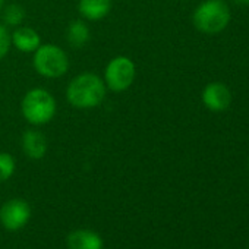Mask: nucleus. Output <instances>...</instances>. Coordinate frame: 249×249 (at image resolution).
<instances>
[{"label":"nucleus","mask_w":249,"mask_h":249,"mask_svg":"<svg viewBox=\"0 0 249 249\" xmlns=\"http://www.w3.org/2000/svg\"><path fill=\"white\" fill-rule=\"evenodd\" d=\"M107 94L104 79L92 72H82L76 75L66 87L68 103L79 110H89L98 107Z\"/></svg>","instance_id":"f257e3e1"},{"label":"nucleus","mask_w":249,"mask_h":249,"mask_svg":"<svg viewBox=\"0 0 249 249\" xmlns=\"http://www.w3.org/2000/svg\"><path fill=\"white\" fill-rule=\"evenodd\" d=\"M57 104L53 94L44 88L30 89L21 101V113L24 119L34 126H43L56 116Z\"/></svg>","instance_id":"f03ea898"},{"label":"nucleus","mask_w":249,"mask_h":249,"mask_svg":"<svg viewBox=\"0 0 249 249\" xmlns=\"http://www.w3.org/2000/svg\"><path fill=\"white\" fill-rule=\"evenodd\" d=\"M230 18V9L224 0H205L194 11L192 22L198 31L214 36L226 30Z\"/></svg>","instance_id":"7ed1b4c3"},{"label":"nucleus","mask_w":249,"mask_h":249,"mask_svg":"<svg viewBox=\"0 0 249 249\" xmlns=\"http://www.w3.org/2000/svg\"><path fill=\"white\" fill-rule=\"evenodd\" d=\"M36 72L47 79H57L69 71V57L57 44H41L33 56Z\"/></svg>","instance_id":"20e7f679"},{"label":"nucleus","mask_w":249,"mask_h":249,"mask_svg":"<svg viewBox=\"0 0 249 249\" xmlns=\"http://www.w3.org/2000/svg\"><path fill=\"white\" fill-rule=\"evenodd\" d=\"M137 76V66L128 56L113 57L104 69V84L113 92H123L132 87Z\"/></svg>","instance_id":"39448f33"},{"label":"nucleus","mask_w":249,"mask_h":249,"mask_svg":"<svg viewBox=\"0 0 249 249\" xmlns=\"http://www.w3.org/2000/svg\"><path fill=\"white\" fill-rule=\"evenodd\" d=\"M31 218L30 204L24 199H9L0 208V223L9 231L22 229Z\"/></svg>","instance_id":"423d86ee"},{"label":"nucleus","mask_w":249,"mask_h":249,"mask_svg":"<svg viewBox=\"0 0 249 249\" xmlns=\"http://www.w3.org/2000/svg\"><path fill=\"white\" fill-rule=\"evenodd\" d=\"M201 98L208 110L220 113L229 108L231 103V92L223 82H211L202 89Z\"/></svg>","instance_id":"0eeeda50"},{"label":"nucleus","mask_w":249,"mask_h":249,"mask_svg":"<svg viewBox=\"0 0 249 249\" xmlns=\"http://www.w3.org/2000/svg\"><path fill=\"white\" fill-rule=\"evenodd\" d=\"M21 147L27 157L31 160H41L49 150V141L46 135L38 129H27L21 138Z\"/></svg>","instance_id":"6e6552de"},{"label":"nucleus","mask_w":249,"mask_h":249,"mask_svg":"<svg viewBox=\"0 0 249 249\" xmlns=\"http://www.w3.org/2000/svg\"><path fill=\"white\" fill-rule=\"evenodd\" d=\"M12 44L21 53H34L41 46V37L34 28L21 25L12 33Z\"/></svg>","instance_id":"1a4fd4ad"},{"label":"nucleus","mask_w":249,"mask_h":249,"mask_svg":"<svg viewBox=\"0 0 249 249\" xmlns=\"http://www.w3.org/2000/svg\"><path fill=\"white\" fill-rule=\"evenodd\" d=\"M66 242L69 249H104L101 236L87 229H78L72 231Z\"/></svg>","instance_id":"9d476101"},{"label":"nucleus","mask_w":249,"mask_h":249,"mask_svg":"<svg viewBox=\"0 0 249 249\" xmlns=\"http://www.w3.org/2000/svg\"><path fill=\"white\" fill-rule=\"evenodd\" d=\"M111 0H79L78 11L87 21H101L111 11Z\"/></svg>","instance_id":"9b49d317"},{"label":"nucleus","mask_w":249,"mask_h":249,"mask_svg":"<svg viewBox=\"0 0 249 249\" xmlns=\"http://www.w3.org/2000/svg\"><path fill=\"white\" fill-rule=\"evenodd\" d=\"M89 38H91V31L84 19H75L68 25L66 41L71 47L82 49L88 44Z\"/></svg>","instance_id":"f8f14e48"},{"label":"nucleus","mask_w":249,"mask_h":249,"mask_svg":"<svg viewBox=\"0 0 249 249\" xmlns=\"http://www.w3.org/2000/svg\"><path fill=\"white\" fill-rule=\"evenodd\" d=\"M25 18H27V11L18 3H11L8 6H3L2 9V19L6 27L18 28L24 24Z\"/></svg>","instance_id":"ddd939ff"},{"label":"nucleus","mask_w":249,"mask_h":249,"mask_svg":"<svg viewBox=\"0 0 249 249\" xmlns=\"http://www.w3.org/2000/svg\"><path fill=\"white\" fill-rule=\"evenodd\" d=\"M17 170V161L9 153L0 151V182L9 180Z\"/></svg>","instance_id":"4468645a"},{"label":"nucleus","mask_w":249,"mask_h":249,"mask_svg":"<svg viewBox=\"0 0 249 249\" xmlns=\"http://www.w3.org/2000/svg\"><path fill=\"white\" fill-rule=\"evenodd\" d=\"M12 47V34L5 24H0V60L5 59Z\"/></svg>","instance_id":"2eb2a0df"},{"label":"nucleus","mask_w":249,"mask_h":249,"mask_svg":"<svg viewBox=\"0 0 249 249\" xmlns=\"http://www.w3.org/2000/svg\"><path fill=\"white\" fill-rule=\"evenodd\" d=\"M237 6H249V0H233Z\"/></svg>","instance_id":"dca6fc26"},{"label":"nucleus","mask_w":249,"mask_h":249,"mask_svg":"<svg viewBox=\"0 0 249 249\" xmlns=\"http://www.w3.org/2000/svg\"><path fill=\"white\" fill-rule=\"evenodd\" d=\"M3 6H5V0H0V12H2Z\"/></svg>","instance_id":"f3484780"},{"label":"nucleus","mask_w":249,"mask_h":249,"mask_svg":"<svg viewBox=\"0 0 249 249\" xmlns=\"http://www.w3.org/2000/svg\"><path fill=\"white\" fill-rule=\"evenodd\" d=\"M248 166H249V164H248Z\"/></svg>","instance_id":"a211bd4d"}]
</instances>
